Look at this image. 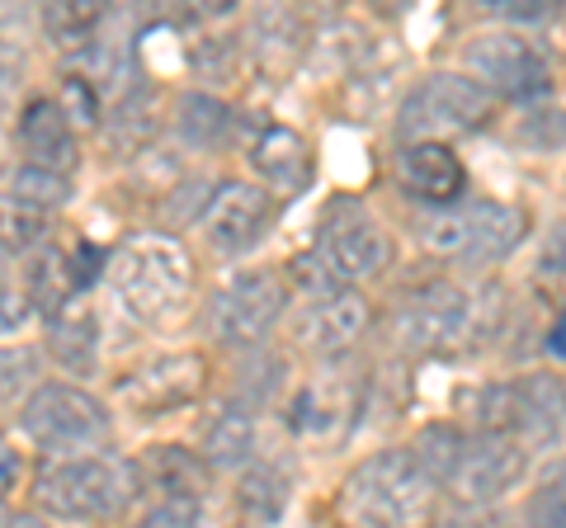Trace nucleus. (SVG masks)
Instances as JSON below:
<instances>
[{"label": "nucleus", "mask_w": 566, "mask_h": 528, "mask_svg": "<svg viewBox=\"0 0 566 528\" xmlns=\"http://www.w3.org/2000/svg\"><path fill=\"white\" fill-rule=\"evenodd\" d=\"M439 482L420 467L416 453L387 448L359 463L340 486L345 528H430Z\"/></svg>", "instance_id": "nucleus-1"}, {"label": "nucleus", "mask_w": 566, "mask_h": 528, "mask_svg": "<svg viewBox=\"0 0 566 528\" xmlns=\"http://www.w3.org/2000/svg\"><path fill=\"white\" fill-rule=\"evenodd\" d=\"M29 293L20 288H10V284H0V336H14L24 321H29Z\"/></svg>", "instance_id": "nucleus-31"}, {"label": "nucleus", "mask_w": 566, "mask_h": 528, "mask_svg": "<svg viewBox=\"0 0 566 528\" xmlns=\"http://www.w3.org/2000/svg\"><path fill=\"white\" fill-rule=\"evenodd\" d=\"M420 448H430L434 457H424V472L434 482H444L449 490L463 505H486V500H501L510 486H520L528 457L524 444L505 434H453V430H430L420 439Z\"/></svg>", "instance_id": "nucleus-4"}, {"label": "nucleus", "mask_w": 566, "mask_h": 528, "mask_svg": "<svg viewBox=\"0 0 566 528\" xmlns=\"http://www.w3.org/2000/svg\"><path fill=\"white\" fill-rule=\"evenodd\" d=\"M524 528H566V467H557L553 477L534 490Z\"/></svg>", "instance_id": "nucleus-26"}, {"label": "nucleus", "mask_w": 566, "mask_h": 528, "mask_svg": "<svg viewBox=\"0 0 566 528\" xmlns=\"http://www.w3.org/2000/svg\"><path fill=\"white\" fill-rule=\"evenodd\" d=\"M24 434L52 457L71 453H95L109 444V411L76 382H43L33 387L24 411H20Z\"/></svg>", "instance_id": "nucleus-7"}, {"label": "nucleus", "mask_w": 566, "mask_h": 528, "mask_svg": "<svg viewBox=\"0 0 566 528\" xmlns=\"http://www.w3.org/2000/svg\"><path fill=\"white\" fill-rule=\"evenodd\" d=\"M76 255H66V251H48L33 260V270H29V303L39 307V311H66L71 307V293H76L81 284H91V274L76 270Z\"/></svg>", "instance_id": "nucleus-20"}, {"label": "nucleus", "mask_w": 566, "mask_h": 528, "mask_svg": "<svg viewBox=\"0 0 566 528\" xmlns=\"http://www.w3.org/2000/svg\"><path fill=\"white\" fill-rule=\"evenodd\" d=\"M10 528H48L39 515H20V519H10Z\"/></svg>", "instance_id": "nucleus-35"}, {"label": "nucleus", "mask_w": 566, "mask_h": 528, "mask_svg": "<svg viewBox=\"0 0 566 528\" xmlns=\"http://www.w3.org/2000/svg\"><path fill=\"white\" fill-rule=\"evenodd\" d=\"M524 232H528L524 208L495 203V199L434 208L430 218L416 222V236H420L424 251L463 264V270H491V264H501L524 241Z\"/></svg>", "instance_id": "nucleus-5"}, {"label": "nucleus", "mask_w": 566, "mask_h": 528, "mask_svg": "<svg viewBox=\"0 0 566 528\" xmlns=\"http://www.w3.org/2000/svg\"><path fill=\"white\" fill-rule=\"evenodd\" d=\"M312 260H316V274L331 288H349L359 278H374L387 270L392 241H387L382 222L374 213H364L359 203H340V208H331V218L316 232Z\"/></svg>", "instance_id": "nucleus-9"}, {"label": "nucleus", "mask_w": 566, "mask_h": 528, "mask_svg": "<svg viewBox=\"0 0 566 528\" xmlns=\"http://www.w3.org/2000/svg\"><path fill=\"white\" fill-rule=\"evenodd\" d=\"M109 288L133 321L166 326L193 297V260L175 236H133L109 260Z\"/></svg>", "instance_id": "nucleus-3"}, {"label": "nucleus", "mask_w": 566, "mask_h": 528, "mask_svg": "<svg viewBox=\"0 0 566 528\" xmlns=\"http://www.w3.org/2000/svg\"><path fill=\"white\" fill-rule=\"evenodd\" d=\"M283 505H289V482L279 477L274 467H251L241 482V509L255 519H279Z\"/></svg>", "instance_id": "nucleus-24"}, {"label": "nucleus", "mask_w": 566, "mask_h": 528, "mask_svg": "<svg viewBox=\"0 0 566 528\" xmlns=\"http://www.w3.org/2000/svg\"><path fill=\"white\" fill-rule=\"evenodd\" d=\"M0 528H10V519H0Z\"/></svg>", "instance_id": "nucleus-36"}, {"label": "nucleus", "mask_w": 566, "mask_h": 528, "mask_svg": "<svg viewBox=\"0 0 566 528\" xmlns=\"http://www.w3.org/2000/svg\"><path fill=\"white\" fill-rule=\"evenodd\" d=\"M14 482H20V463H14L10 448H0V496H10Z\"/></svg>", "instance_id": "nucleus-33"}, {"label": "nucleus", "mask_w": 566, "mask_h": 528, "mask_svg": "<svg viewBox=\"0 0 566 528\" xmlns=\"http://www.w3.org/2000/svg\"><path fill=\"white\" fill-rule=\"evenodd\" d=\"M203 378H208V368L199 355H166V359H151V363H142L137 373H128L118 392L133 411L161 415V411H175V406H185V401L199 397Z\"/></svg>", "instance_id": "nucleus-15"}, {"label": "nucleus", "mask_w": 566, "mask_h": 528, "mask_svg": "<svg viewBox=\"0 0 566 528\" xmlns=\"http://www.w3.org/2000/svg\"><path fill=\"white\" fill-rule=\"evenodd\" d=\"M95 340H99V326H95V316H85V311H57V321H52V355H57V363H66L71 373H85V368L95 363Z\"/></svg>", "instance_id": "nucleus-21"}, {"label": "nucleus", "mask_w": 566, "mask_h": 528, "mask_svg": "<svg viewBox=\"0 0 566 528\" xmlns=\"http://www.w3.org/2000/svg\"><path fill=\"white\" fill-rule=\"evenodd\" d=\"M199 519H203L199 500H161L137 528H199Z\"/></svg>", "instance_id": "nucleus-30"}, {"label": "nucleus", "mask_w": 566, "mask_h": 528, "mask_svg": "<svg viewBox=\"0 0 566 528\" xmlns=\"http://www.w3.org/2000/svg\"><path fill=\"white\" fill-rule=\"evenodd\" d=\"M463 66L476 76L486 95L501 99H538L553 91V72H547L543 52L520 39V33H476L463 47Z\"/></svg>", "instance_id": "nucleus-11"}, {"label": "nucleus", "mask_w": 566, "mask_h": 528, "mask_svg": "<svg viewBox=\"0 0 566 528\" xmlns=\"http://www.w3.org/2000/svg\"><path fill=\"white\" fill-rule=\"evenodd\" d=\"M534 270H538V278H547V284H566V218L547 226Z\"/></svg>", "instance_id": "nucleus-29"}, {"label": "nucleus", "mask_w": 566, "mask_h": 528, "mask_svg": "<svg viewBox=\"0 0 566 528\" xmlns=\"http://www.w3.org/2000/svg\"><path fill=\"white\" fill-rule=\"evenodd\" d=\"M547 355H557V359H566V311L557 316V326L547 330Z\"/></svg>", "instance_id": "nucleus-34"}, {"label": "nucleus", "mask_w": 566, "mask_h": 528, "mask_svg": "<svg viewBox=\"0 0 566 528\" xmlns=\"http://www.w3.org/2000/svg\"><path fill=\"white\" fill-rule=\"evenodd\" d=\"M137 467L128 457H118L109 448L95 453H71V457H48L33 482V496L48 515H57L66 524H109L137 496Z\"/></svg>", "instance_id": "nucleus-2"}, {"label": "nucleus", "mask_w": 566, "mask_h": 528, "mask_svg": "<svg viewBox=\"0 0 566 528\" xmlns=\"http://www.w3.org/2000/svg\"><path fill=\"white\" fill-rule=\"evenodd\" d=\"M180 133L193 147H218L227 133H232V109L208 95H189L180 104Z\"/></svg>", "instance_id": "nucleus-22"}, {"label": "nucleus", "mask_w": 566, "mask_h": 528, "mask_svg": "<svg viewBox=\"0 0 566 528\" xmlns=\"http://www.w3.org/2000/svg\"><path fill=\"white\" fill-rule=\"evenodd\" d=\"M251 161L279 193H297L312 180V151L293 128H264L251 147Z\"/></svg>", "instance_id": "nucleus-18"}, {"label": "nucleus", "mask_w": 566, "mask_h": 528, "mask_svg": "<svg viewBox=\"0 0 566 528\" xmlns=\"http://www.w3.org/2000/svg\"><path fill=\"white\" fill-rule=\"evenodd\" d=\"M29 382H39V363L29 349H0V401H14Z\"/></svg>", "instance_id": "nucleus-27"}, {"label": "nucleus", "mask_w": 566, "mask_h": 528, "mask_svg": "<svg viewBox=\"0 0 566 528\" xmlns=\"http://www.w3.org/2000/svg\"><path fill=\"white\" fill-rule=\"evenodd\" d=\"M270 222H274V193L260 184H245V180H227L203 208V236L222 255L251 251L270 232Z\"/></svg>", "instance_id": "nucleus-13"}, {"label": "nucleus", "mask_w": 566, "mask_h": 528, "mask_svg": "<svg viewBox=\"0 0 566 528\" xmlns=\"http://www.w3.org/2000/svg\"><path fill=\"white\" fill-rule=\"evenodd\" d=\"M397 180L434 208H453L468 193V170L449 142H406L397 151Z\"/></svg>", "instance_id": "nucleus-16"}, {"label": "nucleus", "mask_w": 566, "mask_h": 528, "mask_svg": "<svg viewBox=\"0 0 566 528\" xmlns=\"http://www.w3.org/2000/svg\"><path fill=\"white\" fill-rule=\"evenodd\" d=\"M476 411L486 420V434H505L524 444V439H553L566 420V382L562 378H520L486 387Z\"/></svg>", "instance_id": "nucleus-12"}, {"label": "nucleus", "mask_w": 566, "mask_h": 528, "mask_svg": "<svg viewBox=\"0 0 566 528\" xmlns=\"http://www.w3.org/2000/svg\"><path fill=\"white\" fill-rule=\"evenodd\" d=\"M10 193L29 208H39V213H48V208H62L71 199V180L66 175H52V170H33V166H20L10 180Z\"/></svg>", "instance_id": "nucleus-25"}, {"label": "nucleus", "mask_w": 566, "mask_h": 528, "mask_svg": "<svg viewBox=\"0 0 566 528\" xmlns=\"http://www.w3.org/2000/svg\"><path fill=\"white\" fill-rule=\"evenodd\" d=\"M520 137L528 147H566V114L562 109H534L520 123Z\"/></svg>", "instance_id": "nucleus-28"}, {"label": "nucleus", "mask_w": 566, "mask_h": 528, "mask_svg": "<svg viewBox=\"0 0 566 528\" xmlns=\"http://www.w3.org/2000/svg\"><path fill=\"white\" fill-rule=\"evenodd\" d=\"M283 307H289V288L274 270H241L218 288L208 307V330L222 345L251 349L279 326Z\"/></svg>", "instance_id": "nucleus-10"}, {"label": "nucleus", "mask_w": 566, "mask_h": 528, "mask_svg": "<svg viewBox=\"0 0 566 528\" xmlns=\"http://www.w3.org/2000/svg\"><path fill=\"white\" fill-rule=\"evenodd\" d=\"M368 330V303L354 288H322L312 293L303 307H297V321H293V336L303 349L322 359H335L359 340Z\"/></svg>", "instance_id": "nucleus-14"}, {"label": "nucleus", "mask_w": 566, "mask_h": 528, "mask_svg": "<svg viewBox=\"0 0 566 528\" xmlns=\"http://www.w3.org/2000/svg\"><path fill=\"white\" fill-rule=\"evenodd\" d=\"M20 147L33 170H52V175H66L76 166V133L66 123V109L57 99H33L24 118H20Z\"/></svg>", "instance_id": "nucleus-17"}, {"label": "nucleus", "mask_w": 566, "mask_h": 528, "mask_svg": "<svg viewBox=\"0 0 566 528\" xmlns=\"http://www.w3.org/2000/svg\"><path fill=\"white\" fill-rule=\"evenodd\" d=\"M482 316L486 307L476 303L468 288L449 284H424L411 288L392 307V340L411 355H444V349H468L476 336H482Z\"/></svg>", "instance_id": "nucleus-6"}, {"label": "nucleus", "mask_w": 566, "mask_h": 528, "mask_svg": "<svg viewBox=\"0 0 566 528\" xmlns=\"http://www.w3.org/2000/svg\"><path fill=\"white\" fill-rule=\"evenodd\" d=\"M495 114V95H486L472 76H424L411 95L401 99L397 137L401 142H444L458 133H476Z\"/></svg>", "instance_id": "nucleus-8"}, {"label": "nucleus", "mask_w": 566, "mask_h": 528, "mask_svg": "<svg viewBox=\"0 0 566 528\" xmlns=\"http://www.w3.org/2000/svg\"><path fill=\"white\" fill-rule=\"evenodd\" d=\"M491 14H505V20H543V14H553V6H491Z\"/></svg>", "instance_id": "nucleus-32"}, {"label": "nucleus", "mask_w": 566, "mask_h": 528, "mask_svg": "<svg viewBox=\"0 0 566 528\" xmlns=\"http://www.w3.org/2000/svg\"><path fill=\"white\" fill-rule=\"evenodd\" d=\"M255 448V415L241 401H222L203 430V457L212 467H237Z\"/></svg>", "instance_id": "nucleus-19"}, {"label": "nucleus", "mask_w": 566, "mask_h": 528, "mask_svg": "<svg viewBox=\"0 0 566 528\" xmlns=\"http://www.w3.org/2000/svg\"><path fill=\"white\" fill-rule=\"evenodd\" d=\"M48 236V213H39V208L20 203L14 193H6L0 199V251H33Z\"/></svg>", "instance_id": "nucleus-23"}]
</instances>
